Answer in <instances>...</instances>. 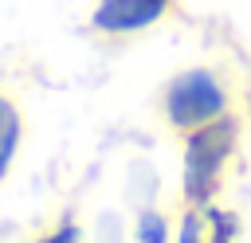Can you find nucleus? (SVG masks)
<instances>
[{
    "instance_id": "f257e3e1",
    "label": "nucleus",
    "mask_w": 251,
    "mask_h": 243,
    "mask_svg": "<svg viewBox=\"0 0 251 243\" xmlns=\"http://www.w3.org/2000/svg\"><path fill=\"white\" fill-rule=\"evenodd\" d=\"M235 141H239V125L231 114L184 133V200H188V208L212 204V196L220 192L227 165L235 157Z\"/></svg>"
},
{
    "instance_id": "f03ea898",
    "label": "nucleus",
    "mask_w": 251,
    "mask_h": 243,
    "mask_svg": "<svg viewBox=\"0 0 251 243\" xmlns=\"http://www.w3.org/2000/svg\"><path fill=\"white\" fill-rule=\"evenodd\" d=\"M231 114V94H227V82L208 71V67H192V71H180L165 82L161 90V118L173 133H192L208 122H220Z\"/></svg>"
},
{
    "instance_id": "7ed1b4c3",
    "label": "nucleus",
    "mask_w": 251,
    "mask_h": 243,
    "mask_svg": "<svg viewBox=\"0 0 251 243\" xmlns=\"http://www.w3.org/2000/svg\"><path fill=\"white\" fill-rule=\"evenodd\" d=\"M173 12V0H98L90 12V27L102 39H129L137 31L157 27Z\"/></svg>"
},
{
    "instance_id": "20e7f679",
    "label": "nucleus",
    "mask_w": 251,
    "mask_h": 243,
    "mask_svg": "<svg viewBox=\"0 0 251 243\" xmlns=\"http://www.w3.org/2000/svg\"><path fill=\"white\" fill-rule=\"evenodd\" d=\"M20 141H24V118H20L16 102H12L8 94H0V176H4L8 165L16 161Z\"/></svg>"
},
{
    "instance_id": "39448f33",
    "label": "nucleus",
    "mask_w": 251,
    "mask_h": 243,
    "mask_svg": "<svg viewBox=\"0 0 251 243\" xmlns=\"http://www.w3.org/2000/svg\"><path fill=\"white\" fill-rule=\"evenodd\" d=\"M200 212H204V243H235L239 219H235L227 208L208 204V208H200Z\"/></svg>"
},
{
    "instance_id": "423d86ee",
    "label": "nucleus",
    "mask_w": 251,
    "mask_h": 243,
    "mask_svg": "<svg viewBox=\"0 0 251 243\" xmlns=\"http://www.w3.org/2000/svg\"><path fill=\"white\" fill-rule=\"evenodd\" d=\"M133 243H169V223L161 212H141L137 216V231Z\"/></svg>"
},
{
    "instance_id": "0eeeda50",
    "label": "nucleus",
    "mask_w": 251,
    "mask_h": 243,
    "mask_svg": "<svg viewBox=\"0 0 251 243\" xmlns=\"http://www.w3.org/2000/svg\"><path fill=\"white\" fill-rule=\"evenodd\" d=\"M176 243H204V212L200 208H188L184 212L180 231H176Z\"/></svg>"
},
{
    "instance_id": "6e6552de",
    "label": "nucleus",
    "mask_w": 251,
    "mask_h": 243,
    "mask_svg": "<svg viewBox=\"0 0 251 243\" xmlns=\"http://www.w3.org/2000/svg\"><path fill=\"white\" fill-rule=\"evenodd\" d=\"M35 243H82V235H78L75 223H59V227H51L47 235H39Z\"/></svg>"
}]
</instances>
